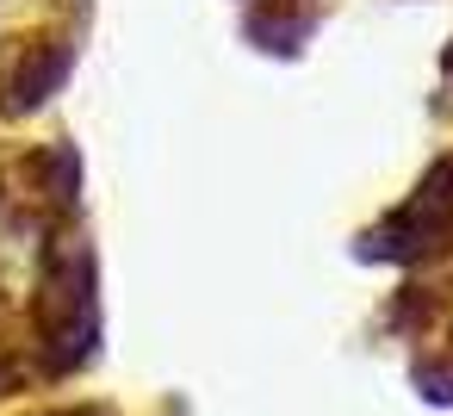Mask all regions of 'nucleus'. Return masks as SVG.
<instances>
[{"label":"nucleus","mask_w":453,"mask_h":416,"mask_svg":"<svg viewBox=\"0 0 453 416\" xmlns=\"http://www.w3.org/2000/svg\"><path fill=\"white\" fill-rule=\"evenodd\" d=\"M63 75H69V44H63V38H32V44L7 63V75H0V112H13V119L38 112V106L63 88Z\"/></svg>","instance_id":"f257e3e1"}]
</instances>
